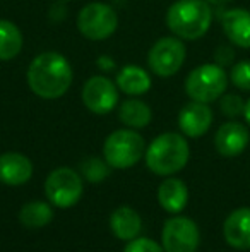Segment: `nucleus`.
I'll return each instance as SVG.
<instances>
[{
    "label": "nucleus",
    "mask_w": 250,
    "mask_h": 252,
    "mask_svg": "<svg viewBox=\"0 0 250 252\" xmlns=\"http://www.w3.org/2000/svg\"><path fill=\"white\" fill-rule=\"evenodd\" d=\"M29 90L41 100H58L69 91L74 72L67 57L58 52H43L28 67Z\"/></svg>",
    "instance_id": "obj_1"
},
{
    "label": "nucleus",
    "mask_w": 250,
    "mask_h": 252,
    "mask_svg": "<svg viewBox=\"0 0 250 252\" xmlns=\"http://www.w3.org/2000/svg\"><path fill=\"white\" fill-rule=\"evenodd\" d=\"M213 23V9L207 0H177L167 12V26L180 40L202 38Z\"/></svg>",
    "instance_id": "obj_2"
},
{
    "label": "nucleus",
    "mask_w": 250,
    "mask_h": 252,
    "mask_svg": "<svg viewBox=\"0 0 250 252\" xmlns=\"http://www.w3.org/2000/svg\"><path fill=\"white\" fill-rule=\"evenodd\" d=\"M146 165L160 177H171L185 168L190 158V148L185 136L178 132L160 134L146 148Z\"/></svg>",
    "instance_id": "obj_3"
},
{
    "label": "nucleus",
    "mask_w": 250,
    "mask_h": 252,
    "mask_svg": "<svg viewBox=\"0 0 250 252\" xmlns=\"http://www.w3.org/2000/svg\"><path fill=\"white\" fill-rule=\"evenodd\" d=\"M228 88V74L224 67L214 63H202L189 72L185 79V93L190 100L213 103L220 100Z\"/></svg>",
    "instance_id": "obj_4"
},
{
    "label": "nucleus",
    "mask_w": 250,
    "mask_h": 252,
    "mask_svg": "<svg viewBox=\"0 0 250 252\" xmlns=\"http://www.w3.org/2000/svg\"><path fill=\"white\" fill-rule=\"evenodd\" d=\"M146 155L144 137L136 129H118L105 139L103 158L111 168L125 170L137 165Z\"/></svg>",
    "instance_id": "obj_5"
},
{
    "label": "nucleus",
    "mask_w": 250,
    "mask_h": 252,
    "mask_svg": "<svg viewBox=\"0 0 250 252\" xmlns=\"http://www.w3.org/2000/svg\"><path fill=\"white\" fill-rule=\"evenodd\" d=\"M77 30L91 41H103L110 38L118 28V14L108 3L89 2L77 14Z\"/></svg>",
    "instance_id": "obj_6"
},
{
    "label": "nucleus",
    "mask_w": 250,
    "mask_h": 252,
    "mask_svg": "<svg viewBox=\"0 0 250 252\" xmlns=\"http://www.w3.org/2000/svg\"><path fill=\"white\" fill-rule=\"evenodd\" d=\"M187 57L184 40L178 36H163L154 41L147 52V67L158 77H171L182 69Z\"/></svg>",
    "instance_id": "obj_7"
},
{
    "label": "nucleus",
    "mask_w": 250,
    "mask_h": 252,
    "mask_svg": "<svg viewBox=\"0 0 250 252\" xmlns=\"http://www.w3.org/2000/svg\"><path fill=\"white\" fill-rule=\"evenodd\" d=\"M83 190V177L69 166L54 170L45 180V194L48 201L62 209L76 206L81 201Z\"/></svg>",
    "instance_id": "obj_8"
},
{
    "label": "nucleus",
    "mask_w": 250,
    "mask_h": 252,
    "mask_svg": "<svg viewBox=\"0 0 250 252\" xmlns=\"http://www.w3.org/2000/svg\"><path fill=\"white\" fill-rule=\"evenodd\" d=\"M161 242L165 252H195L200 242L199 226L187 216H173L165 221Z\"/></svg>",
    "instance_id": "obj_9"
},
{
    "label": "nucleus",
    "mask_w": 250,
    "mask_h": 252,
    "mask_svg": "<svg viewBox=\"0 0 250 252\" xmlns=\"http://www.w3.org/2000/svg\"><path fill=\"white\" fill-rule=\"evenodd\" d=\"M120 90L107 76H93L84 83L81 98L89 112L96 115H107L117 108Z\"/></svg>",
    "instance_id": "obj_10"
},
{
    "label": "nucleus",
    "mask_w": 250,
    "mask_h": 252,
    "mask_svg": "<svg viewBox=\"0 0 250 252\" xmlns=\"http://www.w3.org/2000/svg\"><path fill=\"white\" fill-rule=\"evenodd\" d=\"M213 110L207 103L190 101L178 113V127L182 134L192 139L202 137L213 126Z\"/></svg>",
    "instance_id": "obj_11"
},
{
    "label": "nucleus",
    "mask_w": 250,
    "mask_h": 252,
    "mask_svg": "<svg viewBox=\"0 0 250 252\" xmlns=\"http://www.w3.org/2000/svg\"><path fill=\"white\" fill-rule=\"evenodd\" d=\"M250 143V132L249 129L240 122H230L223 124L218 129L216 136H214V146L216 151L224 158H235L240 156L242 153L247 150Z\"/></svg>",
    "instance_id": "obj_12"
},
{
    "label": "nucleus",
    "mask_w": 250,
    "mask_h": 252,
    "mask_svg": "<svg viewBox=\"0 0 250 252\" xmlns=\"http://www.w3.org/2000/svg\"><path fill=\"white\" fill-rule=\"evenodd\" d=\"M221 28L230 43L238 48H250V10L242 7L224 10Z\"/></svg>",
    "instance_id": "obj_13"
},
{
    "label": "nucleus",
    "mask_w": 250,
    "mask_h": 252,
    "mask_svg": "<svg viewBox=\"0 0 250 252\" xmlns=\"http://www.w3.org/2000/svg\"><path fill=\"white\" fill-rule=\"evenodd\" d=\"M223 237L233 249H250V208H238L226 216L223 223Z\"/></svg>",
    "instance_id": "obj_14"
},
{
    "label": "nucleus",
    "mask_w": 250,
    "mask_h": 252,
    "mask_svg": "<svg viewBox=\"0 0 250 252\" xmlns=\"http://www.w3.org/2000/svg\"><path fill=\"white\" fill-rule=\"evenodd\" d=\"M33 177V163L23 153L9 151L0 155V182L5 186H23Z\"/></svg>",
    "instance_id": "obj_15"
},
{
    "label": "nucleus",
    "mask_w": 250,
    "mask_h": 252,
    "mask_svg": "<svg viewBox=\"0 0 250 252\" xmlns=\"http://www.w3.org/2000/svg\"><path fill=\"white\" fill-rule=\"evenodd\" d=\"M158 202L165 211L171 215L184 211L189 202V189L184 180L177 177H168L167 180H163L158 187Z\"/></svg>",
    "instance_id": "obj_16"
},
{
    "label": "nucleus",
    "mask_w": 250,
    "mask_h": 252,
    "mask_svg": "<svg viewBox=\"0 0 250 252\" xmlns=\"http://www.w3.org/2000/svg\"><path fill=\"white\" fill-rule=\"evenodd\" d=\"M115 84L127 96H140V94H146L151 90L153 81H151V76L146 69L129 63L117 72Z\"/></svg>",
    "instance_id": "obj_17"
},
{
    "label": "nucleus",
    "mask_w": 250,
    "mask_h": 252,
    "mask_svg": "<svg viewBox=\"0 0 250 252\" xmlns=\"http://www.w3.org/2000/svg\"><path fill=\"white\" fill-rule=\"evenodd\" d=\"M110 228L117 239L129 242L139 235L142 228V220L136 209L129 206H120L110 215Z\"/></svg>",
    "instance_id": "obj_18"
},
{
    "label": "nucleus",
    "mask_w": 250,
    "mask_h": 252,
    "mask_svg": "<svg viewBox=\"0 0 250 252\" xmlns=\"http://www.w3.org/2000/svg\"><path fill=\"white\" fill-rule=\"evenodd\" d=\"M118 119L129 129L137 130L149 126V122L153 120V112L146 101L134 96L122 101V105L118 106Z\"/></svg>",
    "instance_id": "obj_19"
},
{
    "label": "nucleus",
    "mask_w": 250,
    "mask_h": 252,
    "mask_svg": "<svg viewBox=\"0 0 250 252\" xmlns=\"http://www.w3.org/2000/svg\"><path fill=\"white\" fill-rule=\"evenodd\" d=\"M24 36L17 24L12 21L0 19V62L14 60L23 50Z\"/></svg>",
    "instance_id": "obj_20"
},
{
    "label": "nucleus",
    "mask_w": 250,
    "mask_h": 252,
    "mask_svg": "<svg viewBox=\"0 0 250 252\" xmlns=\"http://www.w3.org/2000/svg\"><path fill=\"white\" fill-rule=\"evenodd\" d=\"M54 220V209L45 201H29L21 208L19 221L29 230L43 228Z\"/></svg>",
    "instance_id": "obj_21"
},
{
    "label": "nucleus",
    "mask_w": 250,
    "mask_h": 252,
    "mask_svg": "<svg viewBox=\"0 0 250 252\" xmlns=\"http://www.w3.org/2000/svg\"><path fill=\"white\" fill-rule=\"evenodd\" d=\"M81 177L91 184H100L110 175V165L107 163L105 158H98V156H87L83 159L79 165Z\"/></svg>",
    "instance_id": "obj_22"
},
{
    "label": "nucleus",
    "mask_w": 250,
    "mask_h": 252,
    "mask_svg": "<svg viewBox=\"0 0 250 252\" xmlns=\"http://www.w3.org/2000/svg\"><path fill=\"white\" fill-rule=\"evenodd\" d=\"M220 110L228 119H237V117L244 115L245 101L242 100V96H238V94H233V93L223 94V96L220 98Z\"/></svg>",
    "instance_id": "obj_23"
},
{
    "label": "nucleus",
    "mask_w": 250,
    "mask_h": 252,
    "mask_svg": "<svg viewBox=\"0 0 250 252\" xmlns=\"http://www.w3.org/2000/svg\"><path fill=\"white\" fill-rule=\"evenodd\" d=\"M230 79L238 90L250 91V60H240L231 67Z\"/></svg>",
    "instance_id": "obj_24"
},
{
    "label": "nucleus",
    "mask_w": 250,
    "mask_h": 252,
    "mask_svg": "<svg viewBox=\"0 0 250 252\" xmlns=\"http://www.w3.org/2000/svg\"><path fill=\"white\" fill-rule=\"evenodd\" d=\"M124 252H165L163 246L154 242L153 239H146V237H136V239L129 240L125 246Z\"/></svg>",
    "instance_id": "obj_25"
},
{
    "label": "nucleus",
    "mask_w": 250,
    "mask_h": 252,
    "mask_svg": "<svg viewBox=\"0 0 250 252\" xmlns=\"http://www.w3.org/2000/svg\"><path fill=\"white\" fill-rule=\"evenodd\" d=\"M233 59H235V52L230 45H221V47H218L216 52H214V60H216V63L221 67L230 65V63L233 62Z\"/></svg>",
    "instance_id": "obj_26"
},
{
    "label": "nucleus",
    "mask_w": 250,
    "mask_h": 252,
    "mask_svg": "<svg viewBox=\"0 0 250 252\" xmlns=\"http://www.w3.org/2000/svg\"><path fill=\"white\" fill-rule=\"evenodd\" d=\"M207 2H209V5L211 7H221V5H226V3H230L231 0H207Z\"/></svg>",
    "instance_id": "obj_27"
},
{
    "label": "nucleus",
    "mask_w": 250,
    "mask_h": 252,
    "mask_svg": "<svg viewBox=\"0 0 250 252\" xmlns=\"http://www.w3.org/2000/svg\"><path fill=\"white\" fill-rule=\"evenodd\" d=\"M244 117H245V122L250 126V98L245 101V112H244Z\"/></svg>",
    "instance_id": "obj_28"
},
{
    "label": "nucleus",
    "mask_w": 250,
    "mask_h": 252,
    "mask_svg": "<svg viewBox=\"0 0 250 252\" xmlns=\"http://www.w3.org/2000/svg\"><path fill=\"white\" fill-rule=\"evenodd\" d=\"M58 2H69V0H58Z\"/></svg>",
    "instance_id": "obj_29"
}]
</instances>
